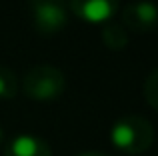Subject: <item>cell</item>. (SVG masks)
Instances as JSON below:
<instances>
[{
  "label": "cell",
  "mask_w": 158,
  "mask_h": 156,
  "mask_svg": "<svg viewBox=\"0 0 158 156\" xmlns=\"http://www.w3.org/2000/svg\"><path fill=\"white\" fill-rule=\"evenodd\" d=\"M110 142L116 150L124 154H142L154 142V128L148 118L138 114H126L112 124Z\"/></svg>",
  "instance_id": "1"
},
{
  "label": "cell",
  "mask_w": 158,
  "mask_h": 156,
  "mask_svg": "<svg viewBox=\"0 0 158 156\" xmlns=\"http://www.w3.org/2000/svg\"><path fill=\"white\" fill-rule=\"evenodd\" d=\"M102 42L110 50H124L130 42V36H128V30L122 26V22L108 20L102 24Z\"/></svg>",
  "instance_id": "7"
},
{
  "label": "cell",
  "mask_w": 158,
  "mask_h": 156,
  "mask_svg": "<svg viewBox=\"0 0 158 156\" xmlns=\"http://www.w3.org/2000/svg\"><path fill=\"white\" fill-rule=\"evenodd\" d=\"M120 0H68V8L80 20L90 24H104L112 20Z\"/></svg>",
  "instance_id": "5"
},
{
  "label": "cell",
  "mask_w": 158,
  "mask_h": 156,
  "mask_svg": "<svg viewBox=\"0 0 158 156\" xmlns=\"http://www.w3.org/2000/svg\"><path fill=\"white\" fill-rule=\"evenodd\" d=\"M2 140H4V130H2V126H0V144H2Z\"/></svg>",
  "instance_id": "11"
},
{
  "label": "cell",
  "mask_w": 158,
  "mask_h": 156,
  "mask_svg": "<svg viewBox=\"0 0 158 156\" xmlns=\"http://www.w3.org/2000/svg\"><path fill=\"white\" fill-rule=\"evenodd\" d=\"M18 78L8 66L0 64V100H10L18 94Z\"/></svg>",
  "instance_id": "8"
},
{
  "label": "cell",
  "mask_w": 158,
  "mask_h": 156,
  "mask_svg": "<svg viewBox=\"0 0 158 156\" xmlns=\"http://www.w3.org/2000/svg\"><path fill=\"white\" fill-rule=\"evenodd\" d=\"M78 156H108V154L98 152V150H88V152H82V154H78Z\"/></svg>",
  "instance_id": "10"
},
{
  "label": "cell",
  "mask_w": 158,
  "mask_h": 156,
  "mask_svg": "<svg viewBox=\"0 0 158 156\" xmlns=\"http://www.w3.org/2000/svg\"><path fill=\"white\" fill-rule=\"evenodd\" d=\"M122 26L134 32H150L158 26V4L152 0H134L122 10Z\"/></svg>",
  "instance_id": "4"
},
{
  "label": "cell",
  "mask_w": 158,
  "mask_h": 156,
  "mask_svg": "<svg viewBox=\"0 0 158 156\" xmlns=\"http://www.w3.org/2000/svg\"><path fill=\"white\" fill-rule=\"evenodd\" d=\"M22 92L30 100L52 102L60 98L66 90V78L60 68L52 64H38L32 66L22 78Z\"/></svg>",
  "instance_id": "2"
},
{
  "label": "cell",
  "mask_w": 158,
  "mask_h": 156,
  "mask_svg": "<svg viewBox=\"0 0 158 156\" xmlns=\"http://www.w3.org/2000/svg\"><path fill=\"white\" fill-rule=\"evenodd\" d=\"M32 24L42 36L60 32L68 22V2L66 0H28Z\"/></svg>",
  "instance_id": "3"
},
{
  "label": "cell",
  "mask_w": 158,
  "mask_h": 156,
  "mask_svg": "<svg viewBox=\"0 0 158 156\" xmlns=\"http://www.w3.org/2000/svg\"><path fill=\"white\" fill-rule=\"evenodd\" d=\"M144 98L158 112V68H154L144 82Z\"/></svg>",
  "instance_id": "9"
},
{
  "label": "cell",
  "mask_w": 158,
  "mask_h": 156,
  "mask_svg": "<svg viewBox=\"0 0 158 156\" xmlns=\"http://www.w3.org/2000/svg\"><path fill=\"white\" fill-rule=\"evenodd\" d=\"M4 156H52L50 144L32 134H18L4 146Z\"/></svg>",
  "instance_id": "6"
}]
</instances>
